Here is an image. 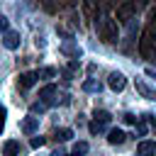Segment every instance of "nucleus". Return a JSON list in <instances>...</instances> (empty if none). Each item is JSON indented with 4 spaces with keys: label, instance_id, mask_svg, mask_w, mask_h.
Returning a JSON list of instances; mask_svg holds the SVG:
<instances>
[{
    "label": "nucleus",
    "instance_id": "1",
    "mask_svg": "<svg viewBox=\"0 0 156 156\" xmlns=\"http://www.w3.org/2000/svg\"><path fill=\"white\" fill-rule=\"evenodd\" d=\"M98 32H100V39L107 41V44H115L117 41V22L115 20H100L98 22Z\"/></svg>",
    "mask_w": 156,
    "mask_h": 156
},
{
    "label": "nucleus",
    "instance_id": "2",
    "mask_svg": "<svg viewBox=\"0 0 156 156\" xmlns=\"http://www.w3.org/2000/svg\"><path fill=\"white\" fill-rule=\"evenodd\" d=\"M139 54H141V58H149V61H156V49H154V44H151V37H149V32L141 37V41H139Z\"/></svg>",
    "mask_w": 156,
    "mask_h": 156
},
{
    "label": "nucleus",
    "instance_id": "3",
    "mask_svg": "<svg viewBox=\"0 0 156 156\" xmlns=\"http://www.w3.org/2000/svg\"><path fill=\"white\" fill-rule=\"evenodd\" d=\"M134 12H136V2H134V0H124V2L117 7V20H119V22H129Z\"/></svg>",
    "mask_w": 156,
    "mask_h": 156
},
{
    "label": "nucleus",
    "instance_id": "4",
    "mask_svg": "<svg viewBox=\"0 0 156 156\" xmlns=\"http://www.w3.org/2000/svg\"><path fill=\"white\" fill-rule=\"evenodd\" d=\"M37 80H39V73H37V71L20 73V78H17V88H20V90H29V88H32Z\"/></svg>",
    "mask_w": 156,
    "mask_h": 156
},
{
    "label": "nucleus",
    "instance_id": "5",
    "mask_svg": "<svg viewBox=\"0 0 156 156\" xmlns=\"http://www.w3.org/2000/svg\"><path fill=\"white\" fill-rule=\"evenodd\" d=\"M107 85H110L115 93H119V90H124V85H127V78H124L119 71H112V73L107 76Z\"/></svg>",
    "mask_w": 156,
    "mask_h": 156
},
{
    "label": "nucleus",
    "instance_id": "6",
    "mask_svg": "<svg viewBox=\"0 0 156 156\" xmlns=\"http://www.w3.org/2000/svg\"><path fill=\"white\" fill-rule=\"evenodd\" d=\"M136 154H139V156H156V141H151V139H144V141H139V146H136Z\"/></svg>",
    "mask_w": 156,
    "mask_h": 156
},
{
    "label": "nucleus",
    "instance_id": "7",
    "mask_svg": "<svg viewBox=\"0 0 156 156\" xmlns=\"http://www.w3.org/2000/svg\"><path fill=\"white\" fill-rule=\"evenodd\" d=\"M2 46H5V49H10V51H12V49H17V46H20V32H10V29H7V32H5V37H2Z\"/></svg>",
    "mask_w": 156,
    "mask_h": 156
},
{
    "label": "nucleus",
    "instance_id": "8",
    "mask_svg": "<svg viewBox=\"0 0 156 156\" xmlns=\"http://www.w3.org/2000/svg\"><path fill=\"white\" fill-rule=\"evenodd\" d=\"M22 154V146H20V141H15V139H7L5 144H2V156H20Z\"/></svg>",
    "mask_w": 156,
    "mask_h": 156
},
{
    "label": "nucleus",
    "instance_id": "9",
    "mask_svg": "<svg viewBox=\"0 0 156 156\" xmlns=\"http://www.w3.org/2000/svg\"><path fill=\"white\" fill-rule=\"evenodd\" d=\"M37 129H39V117L29 115V117L22 119V132H24V134H34Z\"/></svg>",
    "mask_w": 156,
    "mask_h": 156
},
{
    "label": "nucleus",
    "instance_id": "10",
    "mask_svg": "<svg viewBox=\"0 0 156 156\" xmlns=\"http://www.w3.org/2000/svg\"><path fill=\"white\" fill-rule=\"evenodd\" d=\"M134 85H136V93H139L141 98H146V100H156V90H154V88H149L144 80H136Z\"/></svg>",
    "mask_w": 156,
    "mask_h": 156
},
{
    "label": "nucleus",
    "instance_id": "11",
    "mask_svg": "<svg viewBox=\"0 0 156 156\" xmlns=\"http://www.w3.org/2000/svg\"><path fill=\"white\" fill-rule=\"evenodd\" d=\"M51 95H56V85H54V83H49V85H44V88L39 90V98H41V100H44L46 105H54Z\"/></svg>",
    "mask_w": 156,
    "mask_h": 156
},
{
    "label": "nucleus",
    "instance_id": "12",
    "mask_svg": "<svg viewBox=\"0 0 156 156\" xmlns=\"http://www.w3.org/2000/svg\"><path fill=\"white\" fill-rule=\"evenodd\" d=\"M124 139H127V134H124L122 129H110V132H107V141H110V144H122Z\"/></svg>",
    "mask_w": 156,
    "mask_h": 156
},
{
    "label": "nucleus",
    "instance_id": "13",
    "mask_svg": "<svg viewBox=\"0 0 156 156\" xmlns=\"http://www.w3.org/2000/svg\"><path fill=\"white\" fill-rule=\"evenodd\" d=\"M61 54H66V56H80V49L73 44V41H66V44H61Z\"/></svg>",
    "mask_w": 156,
    "mask_h": 156
},
{
    "label": "nucleus",
    "instance_id": "14",
    "mask_svg": "<svg viewBox=\"0 0 156 156\" xmlns=\"http://www.w3.org/2000/svg\"><path fill=\"white\" fill-rule=\"evenodd\" d=\"M51 136H54L56 141H61V144H63V141H68V139L73 136V132H71V129H66V127H61V129H54V134H51Z\"/></svg>",
    "mask_w": 156,
    "mask_h": 156
},
{
    "label": "nucleus",
    "instance_id": "15",
    "mask_svg": "<svg viewBox=\"0 0 156 156\" xmlns=\"http://www.w3.org/2000/svg\"><path fill=\"white\" fill-rule=\"evenodd\" d=\"M83 90H85V93H100L102 85H100L95 78H88V80H83Z\"/></svg>",
    "mask_w": 156,
    "mask_h": 156
},
{
    "label": "nucleus",
    "instance_id": "16",
    "mask_svg": "<svg viewBox=\"0 0 156 156\" xmlns=\"http://www.w3.org/2000/svg\"><path fill=\"white\" fill-rule=\"evenodd\" d=\"M88 129H90V134H100V132H105V122H100V119H93V122L88 124Z\"/></svg>",
    "mask_w": 156,
    "mask_h": 156
},
{
    "label": "nucleus",
    "instance_id": "17",
    "mask_svg": "<svg viewBox=\"0 0 156 156\" xmlns=\"http://www.w3.org/2000/svg\"><path fill=\"white\" fill-rule=\"evenodd\" d=\"M37 73H39V78H54L58 71H56V68H51V66H44V68H39Z\"/></svg>",
    "mask_w": 156,
    "mask_h": 156
},
{
    "label": "nucleus",
    "instance_id": "18",
    "mask_svg": "<svg viewBox=\"0 0 156 156\" xmlns=\"http://www.w3.org/2000/svg\"><path fill=\"white\" fill-rule=\"evenodd\" d=\"M93 117H95V119H100V122H105V124L112 119V115H110L107 110H95V115H93Z\"/></svg>",
    "mask_w": 156,
    "mask_h": 156
},
{
    "label": "nucleus",
    "instance_id": "19",
    "mask_svg": "<svg viewBox=\"0 0 156 156\" xmlns=\"http://www.w3.org/2000/svg\"><path fill=\"white\" fill-rule=\"evenodd\" d=\"M73 154H78V156H83V154H88V141H78V144L73 146Z\"/></svg>",
    "mask_w": 156,
    "mask_h": 156
},
{
    "label": "nucleus",
    "instance_id": "20",
    "mask_svg": "<svg viewBox=\"0 0 156 156\" xmlns=\"http://www.w3.org/2000/svg\"><path fill=\"white\" fill-rule=\"evenodd\" d=\"M46 107H49V105H46V102H32V107H29V110H32V115H37V112H39V115H41V112H44V110H46Z\"/></svg>",
    "mask_w": 156,
    "mask_h": 156
},
{
    "label": "nucleus",
    "instance_id": "21",
    "mask_svg": "<svg viewBox=\"0 0 156 156\" xmlns=\"http://www.w3.org/2000/svg\"><path fill=\"white\" fill-rule=\"evenodd\" d=\"M44 141H46L44 136H32V141H29V144H32V149H41V146H44Z\"/></svg>",
    "mask_w": 156,
    "mask_h": 156
},
{
    "label": "nucleus",
    "instance_id": "22",
    "mask_svg": "<svg viewBox=\"0 0 156 156\" xmlns=\"http://www.w3.org/2000/svg\"><path fill=\"white\" fill-rule=\"evenodd\" d=\"M5 117H7V110H5L2 105H0V132L5 129Z\"/></svg>",
    "mask_w": 156,
    "mask_h": 156
},
{
    "label": "nucleus",
    "instance_id": "23",
    "mask_svg": "<svg viewBox=\"0 0 156 156\" xmlns=\"http://www.w3.org/2000/svg\"><path fill=\"white\" fill-rule=\"evenodd\" d=\"M7 27H10V24H7V17H5V15H0V32L5 34V32H7Z\"/></svg>",
    "mask_w": 156,
    "mask_h": 156
},
{
    "label": "nucleus",
    "instance_id": "24",
    "mask_svg": "<svg viewBox=\"0 0 156 156\" xmlns=\"http://www.w3.org/2000/svg\"><path fill=\"white\" fill-rule=\"evenodd\" d=\"M122 119H124V122H127V124H136V117H134V115H132V112H127V115H124V117H122Z\"/></svg>",
    "mask_w": 156,
    "mask_h": 156
},
{
    "label": "nucleus",
    "instance_id": "25",
    "mask_svg": "<svg viewBox=\"0 0 156 156\" xmlns=\"http://www.w3.org/2000/svg\"><path fill=\"white\" fill-rule=\"evenodd\" d=\"M136 134H146V124H144V122L136 124Z\"/></svg>",
    "mask_w": 156,
    "mask_h": 156
},
{
    "label": "nucleus",
    "instance_id": "26",
    "mask_svg": "<svg viewBox=\"0 0 156 156\" xmlns=\"http://www.w3.org/2000/svg\"><path fill=\"white\" fill-rule=\"evenodd\" d=\"M146 76H149V78H154V80H156V71H154V68H146Z\"/></svg>",
    "mask_w": 156,
    "mask_h": 156
},
{
    "label": "nucleus",
    "instance_id": "27",
    "mask_svg": "<svg viewBox=\"0 0 156 156\" xmlns=\"http://www.w3.org/2000/svg\"><path fill=\"white\" fill-rule=\"evenodd\" d=\"M51 156H66V154H63L61 149H56V151H51Z\"/></svg>",
    "mask_w": 156,
    "mask_h": 156
}]
</instances>
